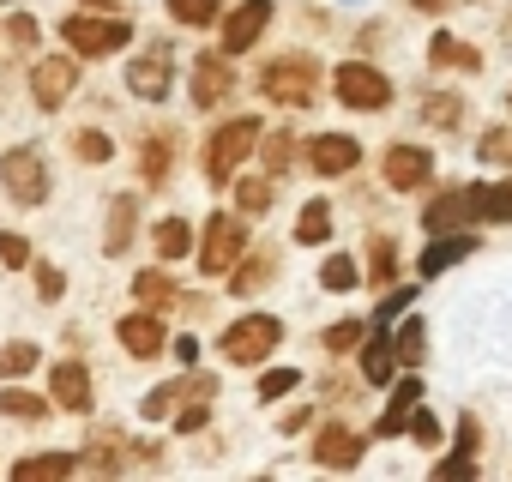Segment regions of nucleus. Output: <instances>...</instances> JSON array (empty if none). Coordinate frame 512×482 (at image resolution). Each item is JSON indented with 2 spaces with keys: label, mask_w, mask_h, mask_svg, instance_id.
<instances>
[{
  "label": "nucleus",
  "mask_w": 512,
  "mask_h": 482,
  "mask_svg": "<svg viewBox=\"0 0 512 482\" xmlns=\"http://www.w3.org/2000/svg\"><path fill=\"white\" fill-rule=\"evenodd\" d=\"M49 392H55V404L73 410V416H91V404H97V392H91V368H85V362H55Z\"/></svg>",
  "instance_id": "nucleus-14"
},
{
  "label": "nucleus",
  "mask_w": 512,
  "mask_h": 482,
  "mask_svg": "<svg viewBox=\"0 0 512 482\" xmlns=\"http://www.w3.org/2000/svg\"><path fill=\"white\" fill-rule=\"evenodd\" d=\"M151 248H157L163 266L187 260V254H193V223H187V217H163V223L151 229Z\"/></svg>",
  "instance_id": "nucleus-22"
},
{
  "label": "nucleus",
  "mask_w": 512,
  "mask_h": 482,
  "mask_svg": "<svg viewBox=\"0 0 512 482\" xmlns=\"http://www.w3.org/2000/svg\"><path fill=\"white\" fill-rule=\"evenodd\" d=\"M422 404V380L416 374H404V380H392V404H386V416L374 422V440H392V434H410V410Z\"/></svg>",
  "instance_id": "nucleus-19"
},
{
  "label": "nucleus",
  "mask_w": 512,
  "mask_h": 482,
  "mask_svg": "<svg viewBox=\"0 0 512 482\" xmlns=\"http://www.w3.org/2000/svg\"><path fill=\"white\" fill-rule=\"evenodd\" d=\"M416 13H446V0H416Z\"/></svg>",
  "instance_id": "nucleus-53"
},
{
  "label": "nucleus",
  "mask_w": 512,
  "mask_h": 482,
  "mask_svg": "<svg viewBox=\"0 0 512 482\" xmlns=\"http://www.w3.org/2000/svg\"><path fill=\"white\" fill-rule=\"evenodd\" d=\"M217 13H229V0H169V19L175 25H193V31L217 25Z\"/></svg>",
  "instance_id": "nucleus-29"
},
{
  "label": "nucleus",
  "mask_w": 512,
  "mask_h": 482,
  "mask_svg": "<svg viewBox=\"0 0 512 482\" xmlns=\"http://www.w3.org/2000/svg\"><path fill=\"white\" fill-rule=\"evenodd\" d=\"M181 398H187V386H181V380H163V386H151V392H145L139 416H145V422H163V416H169Z\"/></svg>",
  "instance_id": "nucleus-33"
},
{
  "label": "nucleus",
  "mask_w": 512,
  "mask_h": 482,
  "mask_svg": "<svg viewBox=\"0 0 512 482\" xmlns=\"http://www.w3.org/2000/svg\"><path fill=\"white\" fill-rule=\"evenodd\" d=\"M434 476H476V458H470V452H452V458L434 464Z\"/></svg>",
  "instance_id": "nucleus-50"
},
{
  "label": "nucleus",
  "mask_w": 512,
  "mask_h": 482,
  "mask_svg": "<svg viewBox=\"0 0 512 482\" xmlns=\"http://www.w3.org/2000/svg\"><path fill=\"white\" fill-rule=\"evenodd\" d=\"M139 169H145V181H151V187H163V181L175 175V133H151V139H145Z\"/></svg>",
  "instance_id": "nucleus-24"
},
{
  "label": "nucleus",
  "mask_w": 512,
  "mask_h": 482,
  "mask_svg": "<svg viewBox=\"0 0 512 482\" xmlns=\"http://www.w3.org/2000/svg\"><path fill=\"white\" fill-rule=\"evenodd\" d=\"M260 91H266V103L308 109V103L320 97V61H314V55H278V61H266Z\"/></svg>",
  "instance_id": "nucleus-3"
},
{
  "label": "nucleus",
  "mask_w": 512,
  "mask_h": 482,
  "mask_svg": "<svg viewBox=\"0 0 512 482\" xmlns=\"http://www.w3.org/2000/svg\"><path fill=\"white\" fill-rule=\"evenodd\" d=\"M205 422H211V398H193V404L175 416V428H181V434H199Z\"/></svg>",
  "instance_id": "nucleus-48"
},
{
  "label": "nucleus",
  "mask_w": 512,
  "mask_h": 482,
  "mask_svg": "<svg viewBox=\"0 0 512 482\" xmlns=\"http://www.w3.org/2000/svg\"><path fill=\"white\" fill-rule=\"evenodd\" d=\"M73 85H79V61H73V55H43V61L31 67V97H37V109H61V103L73 97Z\"/></svg>",
  "instance_id": "nucleus-10"
},
{
  "label": "nucleus",
  "mask_w": 512,
  "mask_h": 482,
  "mask_svg": "<svg viewBox=\"0 0 512 482\" xmlns=\"http://www.w3.org/2000/svg\"><path fill=\"white\" fill-rule=\"evenodd\" d=\"M253 145H260V115H235V121H223V127L205 139V181H211V187H229L235 169L253 157Z\"/></svg>",
  "instance_id": "nucleus-2"
},
{
  "label": "nucleus",
  "mask_w": 512,
  "mask_h": 482,
  "mask_svg": "<svg viewBox=\"0 0 512 482\" xmlns=\"http://www.w3.org/2000/svg\"><path fill=\"white\" fill-rule=\"evenodd\" d=\"M332 91H338V103L356 109V115H380V109L392 103V79H386L380 67H368V61H344L338 79H332Z\"/></svg>",
  "instance_id": "nucleus-7"
},
{
  "label": "nucleus",
  "mask_w": 512,
  "mask_h": 482,
  "mask_svg": "<svg viewBox=\"0 0 512 482\" xmlns=\"http://www.w3.org/2000/svg\"><path fill=\"white\" fill-rule=\"evenodd\" d=\"M133 296H139L151 314H163V308H175V296H181V290H175V278H169L163 266H151V272H139V278H133Z\"/></svg>",
  "instance_id": "nucleus-25"
},
{
  "label": "nucleus",
  "mask_w": 512,
  "mask_h": 482,
  "mask_svg": "<svg viewBox=\"0 0 512 482\" xmlns=\"http://www.w3.org/2000/svg\"><path fill=\"white\" fill-rule=\"evenodd\" d=\"M428 61H434L440 73H476V67H482V55H476L470 43H458L452 31H434V43H428Z\"/></svg>",
  "instance_id": "nucleus-23"
},
{
  "label": "nucleus",
  "mask_w": 512,
  "mask_h": 482,
  "mask_svg": "<svg viewBox=\"0 0 512 482\" xmlns=\"http://www.w3.org/2000/svg\"><path fill=\"white\" fill-rule=\"evenodd\" d=\"M175 362H181V368H193V362H199V338H193V332H187V338H175Z\"/></svg>",
  "instance_id": "nucleus-51"
},
{
  "label": "nucleus",
  "mask_w": 512,
  "mask_h": 482,
  "mask_svg": "<svg viewBox=\"0 0 512 482\" xmlns=\"http://www.w3.org/2000/svg\"><path fill=\"white\" fill-rule=\"evenodd\" d=\"M422 121H428V127H440V133H458V127H464V97H452V91L422 97Z\"/></svg>",
  "instance_id": "nucleus-27"
},
{
  "label": "nucleus",
  "mask_w": 512,
  "mask_h": 482,
  "mask_svg": "<svg viewBox=\"0 0 512 482\" xmlns=\"http://www.w3.org/2000/svg\"><path fill=\"white\" fill-rule=\"evenodd\" d=\"M410 434H416L422 446H434V440H440V422H434V416H428V410L416 404V410H410Z\"/></svg>",
  "instance_id": "nucleus-49"
},
{
  "label": "nucleus",
  "mask_w": 512,
  "mask_h": 482,
  "mask_svg": "<svg viewBox=\"0 0 512 482\" xmlns=\"http://www.w3.org/2000/svg\"><path fill=\"white\" fill-rule=\"evenodd\" d=\"M506 109H512V97H506Z\"/></svg>",
  "instance_id": "nucleus-55"
},
{
  "label": "nucleus",
  "mask_w": 512,
  "mask_h": 482,
  "mask_svg": "<svg viewBox=\"0 0 512 482\" xmlns=\"http://www.w3.org/2000/svg\"><path fill=\"white\" fill-rule=\"evenodd\" d=\"M362 338H368V326H362V320H338V326H326V332H320V344H326L332 356H344V350H356Z\"/></svg>",
  "instance_id": "nucleus-38"
},
{
  "label": "nucleus",
  "mask_w": 512,
  "mask_h": 482,
  "mask_svg": "<svg viewBox=\"0 0 512 482\" xmlns=\"http://www.w3.org/2000/svg\"><path fill=\"white\" fill-rule=\"evenodd\" d=\"M85 7H121V0H85Z\"/></svg>",
  "instance_id": "nucleus-54"
},
{
  "label": "nucleus",
  "mask_w": 512,
  "mask_h": 482,
  "mask_svg": "<svg viewBox=\"0 0 512 482\" xmlns=\"http://www.w3.org/2000/svg\"><path fill=\"white\" fill-rule=\"evenodd\" d=\"M458 452H476V416H458Z\"/></svg>",
  "instance_id": "nucleus-52"
},
{
  "label": "nucleus",
  "mask_w": 512,
  "mask_h": 482,
  "mask_svg": "<svg viewBox=\"0 0 512 482\" xmlns=\"http://www.w3.org/2000/svg\"><path fill=\"white\" fill-rule=\"evenodd\" d=\"M0 187H7L13 205H49V163L37 145H19L0 157Z\"/></svg>",
  "instance_id": "nucleus-6"
},
{
  "label": "nucleus",
  "mask_w": 512,
  "mask_h": 482,
  "mask_svg": "<svg viewBox=\"0 0 512 482\" xmlns=\"http://www.w3.org/2000/svg\"><path fill=\"white\" fill-rule=\"evenodd\" d=\"M470 217H482V211H476V193H470V187H446V193L422 211V229H428V235H446V229H464Z\"/></svg>",
  "instance_id": "nucleus-16"
},
{
  "label": "nucleus",
  "mask_w": 512,
  "mask_h": 482,
  "mask_svg": "<svg viewBox=\"0 0 512 482\" xmlns=\"http://www.w3.org/2000/svg\"><path fill=\"white\" fill-rule=\"evenodd\" d=\"M133 229H139V199L133 193H115L109 199V223H103V254H127L133 248Z\"/></svg>",
  "instance_id": "nucleus-20"
},
{
  "label": "nucleus",
  "mask_w": 512,
  "mask_h": 482,
  "mask_svg": "<svg viewBox=\"0 0 512 482\" xmlns=\"http://www.w3.org/2000/svg\"><path fill=\"white\" fill-rule=\"evenodd\" d=\"M326 235H332V205L326 199H308L302 217H296V241H302V248H320Z\"/></svg>",
  "instance_id": "nucleus-28"
},
{
  "label": "nucleus",
  "mask_w": 512,
  "mask_h": 482,
  "mask_svg": "<svg viewBox=\"0 0 512 482\" xmlns=\"http://www.w3.org/2000/svg\"><path fill=\"white\" fill-rule=\"evenodd\" d=\"M73 470H79L73 452H43V458H19V464H13L19 482H55V476H73Z\"/></svg>",
  "instance_id": "nucleus-26"
},
{
  "label": "nucleus",
  "mask_w": 512,
  "mask_h": 482,
  "mask_svg": "<svg viewBox=\"0 0 512 482\" xmlns=\"http://www.w3.org/2000/svg\"><path fill=\"white\" fill-rule=\"evenodd\" d=\"M241 260H247V223L235 211H217L205 223V241H199V272L217 278V272H235Z\"/></svg>",
  "instance_id": "nucleus-5"
},
{
  "label": "nucleus",
  "mask_w": 512,
  "mask_h": 482,
  "mask_svg": "<svg viewBox=\"0 0 512 482\" xmlns=\"http://www.w3.org/2000/svg\"><path fill=\"white\" fill-rule=\"evenodd\" d=\"M169 85H175L169 49H151V55H133V61H127V91H133L139 103H169Z\"/></svg>",
  "instance_id": "nucleus-9"
},
{
  "label": "nucleus",
  "mask_w": 512,
  "mask_h": 482,
  "mask_svg": "<svg viewBox=\"0 0 512 482\" xmlns=\"http://www.w3.org/2000/svg\"><path fill=\"white\" fill-rule=\"evenodd\" d=\"M272 25V0H235L223 13V55H247Z\"/></svg>",
  "instance_id": "nucleus-8"
},
{
  "label": "nucleus",
  "mask_w": 512,
  "mask_h": 482,
  "mask_svg": "<svg viewBox=\"0 0 512 482\" xmlns=\"http://www.w3.org/2000/svg\"><path fill=\"white\" fill-rule=\"evenodd\" d=\"M61 43H67L73 55H121V49L133 43V19H121V13H109V19H97V13H67V19H61Z\"/></svg>",
  "instance_id": "nucleus-4"
},
{
  "label": "nucleus",
  "mask_w": 512,
  "mask_h": 482,
  "mask_svg": "<svg viewBox=\"0 0 512 482\" xmlns=\"http://www.w3.org/2000/svg\"><path fill=\"white\" fill-rule=\"evenodd\" d=\"M0 416H25V422H43V416H49V404H43L37 392H19V386H7V392H0Z\"/></svg>",
  "instance_id": "nucleus-35"
},
{
  "label": "nucleus",
  "mask_w": 512,
  "mask_h": 482,
  "mask_svg": "<svg viewBox=\"0 0 512 482\" xmlns=\"http://www.w3.org/2000/svg\"><path fill=\"white\" fill-rule=\"evenodd\" d=\"M115 338H121V344H127V356H139V362H151V356L169 344V332H163V320H157L151 308H145V314H127V320L115 326Z\"/></svg>",
  "instance_id": "nucleus-18"
},
{
  "label": "nucleus",
  "mask_w": 512,
  "mask_h": 482,
  "mask_svg": "<svg viewBox=\"0 0 512 482\" xmlns=\"http://www.w3.org/2000/svg\"><path fill=\"white\" fill-rule=\"evenodd\" d=\"M392 338H398V356H404V362L416 368V362H422V350H428V326H422V314L398 320V332H392Z\"/></svg>",
  "instance_id": "nucleus-34"
},
{
  "label": "nucleus",
  "mask_w": 512,
  "mask_h": 482,
  "mask_svg": "<svg viewBox=\"0 0 512 482\" xmlns=\"http://www.w3.org/2000/svg\"><path fill=\"white\" fill-rule=\"evenodd\" d=\"M235 205H241V217H266L272 211V175H247L235 187Z\"/></svg>",
  "instance_id": "nucleus-30"
},
{
  "label": "nucleus",
  "mask_w": 512,
  "mask_h": 482,
  "mask_svg": "<svg viewBox=\"0 0 512 482\" xmlns=\"http://www.w3.org/2000/svg\"><path fill=\"white\" fill-rule=\"evenodd\" d=\"M272 272H278V260H247V266L235 272V296H253V290H260Z\"/></svg>",
  "instance_id": "nucleus-42"
},
{
  "label": "nucleus",
  "mask_w": 512,
  "mask_h": 482,
  "mask_svg": "<svg viewBox=\"0 0 512 482\" xmlns=\"http://www.w3.org/2000/svg\"><path fill=\"white\" fill-rule=\"evenodd\" d=\"M37 296L43 302H61L67 296V272L61 266H37Z\"/></svg>",
  "instance_id": "nucleus-45"
},
{
  "label": "nucleus",
  "mask_w": 512,
  "mask_h": 482,
  "mask_svg": "<svg viewBox=\"0 0 512 482\" xmlns=\"http://www.w3.org/2000/svg\"><path fill=\"white\" fill-rule=\"evenodd\" d=\"M0 266H31V241L19 235V229H0Z\"/></svg>",
  "instance_id": "nucleus-41"
},
{
  "label": "nucleus",
  "mask_w": 512,
  "mask_h": 482,
  "mask_svg": "<svg viewBox=\"0 0 512 482\" xmlns=\"http://www.w3.org/2000/svg\"><path fill=\"white\" fill-rule=\"evenodd\" d=\"M73 151H79L85 163H109V157H115V139L97 133V127H85V133H73Z\"/></svg>",
  "instance_id": "nucleus-39"
},
{
  "label": "nucleus",
  "mask_w": 512,
  "mask_h": 482,
  "mask_svg": "<svg viewBox=\"0 0 512 482\" xmlns=\"http://www.w3.org/2000/svg\"><path fill=\"white\" fill-rule=\"evenodd\" d=\"M362 452H368V434H356V428H344V422H326V428L314 434V464H326V470H356Z\"/></svg>",
  "instance_id": "nucleus-12"
},
{
  "label": "nucleus",
  "mask_w": 512,
  "mask_h": 482,
  "mask_svg": "<svg viewBox=\"0 0 512 482\" xmlns=\"http://www.w3.org/2000/svg\"><path fill=\"white\" fill-rule=\"evenodd\" d=\"M320 284H326V290H356V284H362V266H356L350 254H332V260L320 266Z\"/></svg>",
  "instance_id": "nucleus-36"
},
{
  "label": "nucleus",
  "mask_w": 512,
  "mask_h": 482,
  "mask_svg": "<svg viewBox=\"0 0 512 482\" xmlns=\"http://www.w3.org/2000/svg\"><path fill=\"white\" fill-rule=\"evenodd\" d=\"M7 37H13V43H19V49H37V43H43V25H37V19H31V13H19V19H13V25H7Z\"/></svg>",
  "instance_id": "nucleus-46"
},
{
  "label": "nucleus",
  "mask_w": 512,
  "mask_h": 482,
  "mask_svg": "<svg viewBox=\"0 0 512 482\" xmlns=\"http://www.w3.org/2000/svg\"><path fill=\"white\" fill-rule=\"evenodd\" d=\"M398 338H386L380 326H374V338L362 344V380H374V386H392L398 380Z\"/></svg>",
  "instance_id": "nucleus-21"
},
{
  "label": "nucleus",
  "mask_w": 512,
  "mask_h": 482,
  "mask_svg": "<svg viewBox=\"0 0 512 482\" xmlns=\"http://www.w3.org/2000/svg\"><path fill=\"white\" fill-rule=\"evenodd\" d=\"M476 193V211L488 223H512V181H494V187H470Z\"/></svg>",
  "instance_id": "nucleus-32"
},
{
  "label": "nucleus",
  "mask_w": 512,
  "mask_h": 482,
  "mask_svg": "<svg viewBox=\"0 0 512 482\" xmlns=\"http://www.w3.org/2000/svg\"><path fill=\"white\" fill-rule=\"evenodd\" d=\"M296 386H302L296 368H272V374H260V404H272V398H284V392H296Z\"/></svg>",
  "instance_id": "nucleus-40"
},
{
  "label": "nucleus",
  "mask_w": 512,
  "mask_h": 482,
  "mask_svg": "<svg viewBox=\"0 0 512 482\" xmlns=\"http://www.w3.org/2000/svg\"><path fill=\"white\" fill-rule=\"evenodd\" d=\"M470 254H476V235H464V229H446V235H434L428 248L416 254V272H422V278H440V272L464 266Z\"/></svg>",
  "instance_id": "nucleus-13"
},
{
  "label": "nucleus",
  "mask_w": 512,
  "mask_h": 482,
  "mask_svg": "<svg viewBox=\"0 0 512 482\" xmlns=\"http://www.w3.org/2000/svg\"><path fill=\"white\" fill-rule=\"evenodd\" d=\"M410 296H416V290H392V296H386V302L374 308V326H392V320H404V308H410Z\"/></svg>",
  "instance_id": "nucleus-47"
},
{
  "label": "nucleus",
  "mask_w": 512,
  "mask_h": 482,
  "mask_svg": "<svg viewBox=\"0 0 512 482\" xmlns=\"http://www.w3.org/2000/svg\"><path fill=\"white\" fill-rule=\"evenodd\" d=\"M229 91H235L229 55H199V67H193V109H217Z\"/></svg>",
  "instance_id": "nucleus-15"
},
{
  "label": "nucleus",
  "mask_w": 512,
  "mask_h": 482,
  "mask_svg": "<svg viewBox=\"0 0 512 482\" xmlns=\"http://www.w3.org/2000/svg\"><path fill=\"white\" fill-rule=\"evenodd\" d=\"M380 169H386V187L410 193V187H428V181H434V151H422V145L398 139V145H386Z\"/></svg>",
  "instance_id": "nucleus-11"
},
{
  "label": "nucleus",
  "mask_w": 512,
  "mask_h": 482,
  "mask_svg": "<svg viewBox=\"0 0 512 482\" xmlns=\"http://www.w3.org/2000/svg\"><path fill=\"white\" fill-rule=\"evenodd\" d=\"M37 362H43L37 344H19V338H13V344H0V380H25Z\"/></svg>",
  "instance_id": "nucleus-31"
},
{
  "label": "nucleus",
  "mask_w": 512,
  "mask_h": 482,
  "mask_svg": "<svg viewBox=\"0 0 512 482\" xmlns=\"http://www.w3.org/2000/svg\"><path fill=\"white\" fill-rule=\"evenodd\" d=\"M392 272H398V241H386V235H380V241H374V260H368V278H374V284H386Z\"/></svg>",
  "instance_id": "nucleus-43"
},
{
  "label": "nucleus",
  "mask_w": 512,
  "mask_h": 482,
  "mask_svg": "<svg viewBox=\"0 0 512 482\" xmlns=\"http://www.w3.org/2000/svg\"><path fill=\"white\" fill-rule=\"evenodd\" d=\"M266 145H272V151H266V175H284V169H290V151H296V139H290V133H272Z\"/></svg>",
  "instance_id": "nucleus-44"
},
{
  "label": "nucleus",
  "mask_w": 512,
  "mask_h": 482,
  "mask_svg": "<svg viewBox=\"0 0 512 482\" xmlns=\"http://www.w3.org/2000/svg\"><path fill=\"white\" fill-rule=\"evenodd\" d=\"M476 157L494 163V169H512V127H488L482 145H476Z\"/></svg>",
  "instance_id": "nucleus-37"
},
{
  "label": "nucleus",
  "mask_w": 512,
  "mask_h": 482,
  "mask_svg": "<svg viewBox=\"0 0 512 482\" xmlns=\"http://www.w3.org/2000/svg\"><path fill=\"white\" fill-rule=\"evenodd\" d=\"M278 344H284V320H278V314H241V320H229V326L217 332V350H223V362H235V368H260Z\"/></svg>",
  "instance_id": "nucleus-1"
},
{
  "label": "nucleus",
  "mask_w": 512,
  "mask_h": 482,
  "mask_svg": "<svg viewBox=\"0 0 512 482\" xmlns=\"http://www.w3.org/2000/svg\"><path fill=\"white\" fill-rule=\"evenodd\" d=\"M308 163H314V175H350V169L362 163V145H356L350 133H320V139L308 145Z\"/></svg>",
  "instance_id": "nucleus-17"
}]
</instances>
